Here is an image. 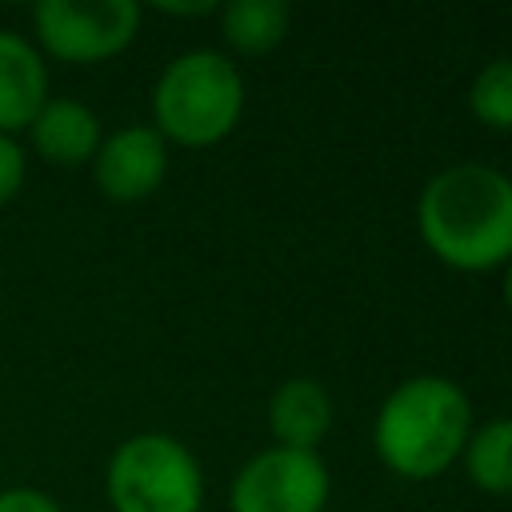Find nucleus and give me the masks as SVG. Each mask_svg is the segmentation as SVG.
Here are the masks:
<instances>
[{
    "label": "nucleus",
    "mask_w": 512,
    "mask_h": 512,
    "mask_svg": "<svg viewBox=\"0 0 512 512\" xmlns=\"http://www.w3.org/2000/svg\"><path fill=\"white\" fill-rule=\"evenodd\" d=\"M0 512H60V504L32 484H16L0 492Z\"/></svg>",
    "instance_id": "nucleus-15"
},
{
    "label": "nucleus",
    "mask_w": 512,
    "mask_h": 512,
    "mask_svg": "<svg viewBox=\"0 0 512 512\" xmlns=\"http://www.w3.org/2000/svg\"><path fill=\"white\" fill-rule=\"evenodd\" d=\"M464 468L476 488L508 496L512 492V416H496L480 424L464 444Z\"/></svg>",
    "instance_id": "nucleus-12"
},
{
    "label": "nucleus",
    "mask_w": 512,
    "mask_h": 512,
    "mask_svg": "<svg viewBox=\"0 0 512 512\" xmlns=\"http://www.w3.org/2000/svg\"><path fill=\"white\" fill-rule=\"evenodd\" d=\"M220 32L240 56H264L288 36V4L280 0H232L220 8Z\"/></svg>",
    "instance_id": "nucleus-11"
},
{
    "label": "nucleus",
    "mask_w": 512,
    "mask_h": 512,
    "mask_svg": "<svg viewBox=\"0 0 512 512\" xmlns=\"http://www.w3.org/2000/svg\"><path fill=\"white\" fill-rule=\"evenodd\" d=\"M244 112V80L216 48L180 52L152 88V128L184 148L220 144Z\"/></svg>",
    "instance_id": "nucleus-3"
},
{
    "label": "nucleus",
    "mask_w": 512,
    "mask_h": 512,
    "mask_svg": "<svg viewBox=\"0 0 512 512\" xmlns=\"http://www.w3.org/2000/svg\"><path fill=\"white\" fill-rule=\"evenodd\" d=\"M156 8L168 12V16H208V12H216L212 0H200V4H156Z\"/></svg>",
    "instance_id": "nucleus-16"
},
{
    "label": "nucleus",
    "mask_w": 512,
    "mask_h": 512,
    "mask_svg": "<svg viewBox=\"0 0 512 512\" xmlns=\"http://www.w3.org/2000/svg\"><path fill=\"white\" fill-rule=\"evenodd\" d=\"M268 428H272L280 448L312 452L328 436V428H332V400H328V392L316 380H308V376L284 380L272 392V400H268Z\"/></svg>",
    "instance_id": "nucleus-10"
},
{
    "label": "nucleus",
    "mask_w": 512,
    "mask_h": 512,
    "mask_svg": "<svg viewBox=\"0 0 512 512\" xmlns=\"http://www.w3.org/2000/svg\"><path fill=\"white\" fill-rule=\"evenodd\" d=\"M164 172H168V144L148 124L116 128L112 136L100 140V148L92 156L96 188L116 204H136V200L152 196L160 188Z\"/></svg>",
    "instance_id": "nucleus-7"
},
{
    "label": "nucleus",
    "mask_w": 512,
    "mask_h": 512,
    "mask_svg": "<svg viewBox=\"0 0 512 512\" xmlns=\"http://www.w3.org/2000/svg\"><path fill=\"white\" fill-rule=\"evenodd\" d=\"M468 108L480 124L512 132V56H500L476 72L468 88Z\"/></svg>",
    "instance_id": "nucleus-13"
},
{
    "label": "nucleus",
    "mask_w": 512,
    "mask_h": 512,
    "mask_svg": "<svg viewBox=\"0 0 512 512\" xmlns=\"http://www.w3.org/2000/svg\"><path fill=\"white\" fill-rule=\"evenodd\" d=\"M472 436V404L448 376H412L396 384L372 424L376 456L404 480L440 476Z\"/></svg>",
    "instance_id": "nucleus-2"
},
{
    "label": "nucleus",
    "mask_w": 512,
    "mask_h": 512,
    "mask_svg": "<svg viewBox=\"0 0 512 512\" xmlns=\"http://www.w3.org/2000/svg\"><path fill=\"white\" fill-rule=\"evenodd\" d=\"M36 156L56 164V168H80L92 164L104 132H100V116L72 100V96H48L44 108L32 116V124L24 128Z\"/></svg>",
    "instance_id": "nucleus-8"
},
{
    "label": "nucleus",
    "mask_w": 512,
    "mask_h": 512,
    "mask_svg": "<svg viewBox=\"0 0 512 512\" xmlns=\"http://www.w3.org/2000/svg\"><path fill=\"white\" fill-rule=\"evenodd\" d=\"M24 176H28V156H24V144L16 136H0V208L12 204L24 188Z\"/></svg>",
    "instance_id": "nucleus-14"
},
{
    "label": "nucleus",
    "mask_w": 512,
    "mask_h": 512,
    "mask_svg": "<svg viewBox=\"0 0 512 512\" xmlns=\"http://www.w3.org/2000/svg\"><path fill=\"white\" fill-rule=\"evenodd\" d=\"M328 468L316 452L264 448L256 452L228 488L232 512H324L328 504Z\"/></svg>",
    "instance_id": "nucleus-6"
},
{
    "label": "nucleus",
    "mask_w": 512,
    "mask_h": 512,
    "mask_svg": "<svg viewBox=\"0 0 512 512\" xmlns=\"http://www.w3.org/2000/svg\"><path fill=\"white\" fill-rule=\"evenodd\" d=\"M416 224L448 268L492 272L512 260V180L488 164H448L424 184Z\"/></svg>",
    "instance_id": "nucleus-1"
},
{
    "label": "nucleus",
    "mask_w": 512,
    "mask_h": 512,
    "mask_svg": "<svg viewBox=\"0 0 512 512\" xmlns=\"http://www.w3.org/2000/svg\"><path fill=\"white\" fill-rule=\"evenodd\" d=\"M504 304H508V312H512V260L504 264Z\"/></svg>",
    "instance_id": "nucleus-17"
},
{
    "label": "nucleus",
    "mask_w": 512,
    "mask_h": 512,
    "mask_svg": "<svg viewBox=\"0 0 512 512\" xmlns=\"http://www.w3.org/2000/svg\"><path fill=\"white\" fill-rule=\"evenodd\" d=\"M36 48L64 64H100L120 56L140 28L136 0H40L32 8Z\"/></svg>",
    "instance_id": "nucleus-5"
},
{
    "label": "nucleus",
    "mask_w": 512,
    "mask_h": 512,
    "mask_svg": "<svg viewBox=\"0 0 512 512\" xmlns=\"http://www.w3.org/2000/svg\"><path fill=\"white\" fill-rule=\"evenodd\" d=\"M104 492L112 512H200L204 472L176 436L136 432L112 452Z\"/></svg>",
    "instance_id": "nucleus-4"
},
{
    "label": "nucleus",
    "mask_w": 512,
    "mask_h": 512,
    "mask_svg": "<svg viewBox=\"0 0 512 512\" xmlns=\"http://www.w3.org/2000/svg\"><path fill=\"white\" fill-rule=\"evenodd\" d=\"M48 100V64L44 52L20 36L0 28V136H16L32 124V116Z\"/></svg>",
    "instance_id": "nucleus-9"
}]
</instances>
